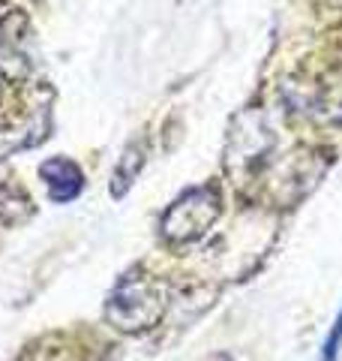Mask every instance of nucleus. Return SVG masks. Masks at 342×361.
<instances>
[{
	"label": "nucleus",
	"mask_w": 342,
	"mask_h": 361,
	"mask_svg": "<svg viewBox=\"0 0 342 361\" xmlns=\"http://www.w3.org/2000/svg\"><path fill=\"white\" fill-rule=\"evenodd\" d=\"M165 286L147 274H129L111 289L106 301V319L127 334L151 331L165 313Z\"/></svg>",
	"instance_id": "1"
},
{
	"label": "nucleus",
	"mask_w": 342,
	"mask_h": 361,
	"mask_svg": "<svg viewBox=\"0 0 342 361\" xmlns=\"http://www.w3.org/2000/svg\"><path fill=\"white\" fill-rule=\"evenodd\" d=\"M222 199L216 187H192L163 214V235L171 244H192L220 220Z\"/></svg>",
	"instance_id": "2"
},
{
	"label": "nucleus",
	"mask_w": 342,
	"mask_h": 361,
	"mask_svg": "<svg viewBox=\"0 0 342 361\" xmlns=\"http://www.w3.org/2000/svg\"><path fill=\"white\" fill-rule=\"evenodd\" d=\"M39 178L49 184V196L57 202V205L78 199L82 196V190H84V172L72 160H66V157L45 160L39 166Z\"/></svg>",
	"instance_id": "3"
},
{
	"label": "nucleus",
	"mask_w": 342,
	"mask_h": 361,
	"mask_svg": "<svg viewBox=\"0 0 342 361\" xmlns=\"http://www.w3.org/2000/svg\"><path fill=\"white\" fill-rule=\"evenodd\" d=\"M144 160H147V145L144 142H132L123 157L114 166V175H111V196L114 199H123L129 193V187L135 184V178L144 169Z\"/></svg>",
	"instance_id": "4"
},
{
	"label": "nucleus",
	"mask_w": 342,
	"mask_h": 361,
	"mask_svg": "<svg viewBox=\"0 0 342 361\" xmlns=\"http://www.w3.org/2000/svg\"><path fill=\"white\" fill-rule=\"evenodd\" d=\"M33 217V202L21 187L15 184H0V223L18 226Z\"/></svg>",
	"instance_id": "5"
},
{
	"label": "nucleus",
	"mask_w": 342,
	"mask_h": 361,
	"mask_svg": "<svg viewBox=\"0 0 342 361\" xmlns=\"http://www.w3.org/2000/svg\"><path fill=\"white\" fill-rule=\"evenodd\" d=\"M339 343H342V310L336 316L334 329H330L327 341H324V349H322V361H336V353H339Z\"/></svg>",
	"instance_id": "6"
},
{
	"label": "nucleus",
	"mask_w": 342,
	"mask_h": 361,
	"mask_svg": "<svg viewBox=\"0 0 342 361\" xmlns=\"http://www.w3.org/2000/svg\"><path fill=\"white\" fill-rule=\"evenodd\" d=\"M0 97H4V82H0Z\"/></svg>",
	"instance_id": "7"
}]
</instances>
